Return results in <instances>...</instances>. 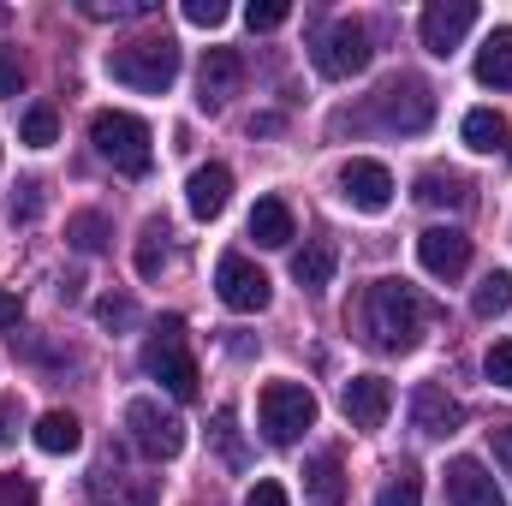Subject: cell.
<instances>
[{
	"label": "cell",
	"instance_id": "obj_37",
	"mask_svg": "<svg viewBox=\"0 0 512 506\" xmlns=\"http://www.w3.org/2000/svg\"><path fill=\"white\" fill-rule=\"evenodd\" d=\"M24 90V60L12 48H0V96H18Z\"/></svg>",
	"mask_w": 512,
	"mask_h": 506
},
{
	"label": "cell",
	"instance_id": "obj_11",
	"mask_svg": "<svg viewBox=\"0 0 512 506\" xmlns=\"http://www.w3.org/2000/svg\"><path fill=\"white\" fill-rule=\"evenodd\" d=\"M340 197L352 209H364V215H382L387 203H393V173H387L382 161H370V155H352L340 167Z\"/></svg>",
	"mask_w": 512,
	"mask_h": 506
},
{
	"label": "cell",
	"instance_id": "obj_20",
	"mask_svg": "<svg viewBox=\"0 0 512 506\" xmlns=\"http://www.w3.org/2000/svg\"><path fill=\"white\" fill-rule=\"evenodd\" d=\"M477 84L489 90H512V30H489V42L477 48Z\"/></svg>",
	"mask_w": 512,
	"mask_h": 506
},
{
	"label": "cell",
	"instance_id": "obj_32",
	"mask_svg": "<svg viewBox=\"0 0 512 506\" xmlns=\"http://www.w3.org/2000/svg\"><path fill=\"white\" fill-rule=\"evenodd\" d=\"M84 12L90 18H143V12H155V0H84Z\"/></svg>",
	"mask_w": 512,
	"mask_h": 506
},
{
	"label": "cell",
	"instance_id": "obj_41",
	"mask_svg": "<svg viewBox=\"0 0 512 506\" xmlns=\"http://www.w3.org/2000/svg\"><path fill=\"white\" fill-rule=\"evenodd\" d=\"M24 322V304H18V292H0V328H18Z\"/></svg>",
	"mask_w": 512,
	"mask_h": 506
},
{
	"label": "cell",
	"instance_id": "obj_26",
	"mask_svg": "<svg viewBox=\"0 0 512 506\" xmlns=\"http://www.w3.org/2000/svg\"><path fill=\"white\" fill-rule=\"evenodd\" d=\"M66 239H72L84 256H96V251H108L114 227H108V215H96V209H78V215L66 221Z\"/></svg>",
	"mask_w": 512,
	"mask_h": 506
},
{
	"label": "cell",
	"instance_id": "obj_2",
	"mask_svg": "<svg viewBox=\"0 0 512 506\" xmlns=\"http://www.w3.org/2000/svg\"><path fill=\"white\" fill-rule=\"evenodd\" d=\"M108 78L126 84V90H143V96L173 90V78H179V42L161 36V30L155 36H131V42H120L108 54Z\"/></svg>",
	"mask_w": 512,
	"mask_h": 506
},
{
	"label": "cell",
	"instance_id": "obj_29",
	"mask_svg": "<svg viewBox=\"0 0 512 506\" xmlns=\"http://www.w3.org/2000/svg\"><path fill=\"white\" fill-rule=\"evenodd\" d=\"M96 322H102V328H114V334H126V328H137V304L120 298V292H108V298L96 304Z\"/></svg>",
	"mask_w": 512,
	"mask_h": 506
},
{
	"label": "cell",
	"instance_id": "obj_5",
	"mask_svg": "<svg viewBox=\"0 0 512 506\" xmlns=\"http://www.w3.org/2000/svg\"><path fill=\"white\" fill-rule=\"evenodd\" d=\"M256 417H262V435L274 447H292L310 423H316V393L304 381H268L262 399H256Z\"/></svg>",
	"mask_w": 512,
	"mask_h": 506
},
{
	"label": "cell",
	"instance_id": "obj_39",
	"mask_svg": "<svg viewBox=\"0 0 512 506\" xmlns=\"http://www.w3.org/2000/svg\"><path fill=\"white\" fill-rule=\"evenodd\" d=\"M245 506H286V489H280L274 477H262V483H251V495H245Z\"/></svg>",
	"mask_w": 512,
	"mask_h": 506
},
{
	"label": "cell",
	"instance_id": "obj_12",
	"mask_svg": "<svg viewBox=\"0 0 512 506\" xmlns=\"http://www.w3.org/2000/svg\"><path fill=\"white\" fill-rule=\"evenodd\" d=\"M459 423H465V405H459L441 381H423V387L411 393V429H417V435L447 441V435H459Z\"/></svg>",
	"mask_w": 512,
	"mask_h": 506
},
{
	"label": "cell",
	"instance_id": "obj_9",
	"mask_svg": "<svg viewBox=\"0 0 512 506\" xmlns=\"http://www.w3.org/2000/svg\"><path fill=\"white\" fill-rule=\"evenodd\" d=\"M215 292H221V304L239 310V316L268 310V274L256 268L251 256H239V251H227L221 262H215Z\"/></svg>",
	"mask_w": 512,
	"mask_h": 506
},
{
	"label": "cell",
	"instance_id": "obj_16",
	"mask_svg": "<svg viewBox=\"0 0 512 506\" xmlns=\"http://www.w3.org/2000/svg\"><path fill=\"white\" fill-rule=\"evenodd\" d=\"M447 501L453 506H507L501 483L483 471V459H453L447 465Z\"/></svg>",
	"mask_w": 512,
	"mask_h": 506
},
{
	"label": "cell",
	"instance_id": "obj_8",
	"mask_svg": "<svg viewBox=\"0 0 512 506\" xmlns=\"http://www.w3.org/2000/svg\"><path fill=\"white\" fill-rule=\"evenodd\" d=\"M376 114H382L387 131H423L435 120V90H429L423 78H405V72H399L393 84H382Z\"/></svg>",
	"mask_w": 512,
	"mask_h": 506
},
{
	"label": "cell",
	"instance_id": "obj_24",
	"mask_svg": "<svg viewBox=\"0 0 512 506\" xmlns=\"http://www.w3.org/2000/svg\"><path fill=\"white\" fill-rule=\"evenodd\" d=\"M417 203H429V209H441V203L447 209H465L471 203V185L459 173H423L417 179Z\"/></svg>",
	"mask_w": 512,
	"mask_h": 506
},
{
	"label": "cell",
	"instance_id": "obj_4",
	"mask_svg": "<svg viewBox=\"0 0 512 506\" xmlns=\"http://www.w3.org/2000/svg\"><path fill=\"white\" fill-rule=\"evenodd\" d=\"M90 143H96V155L102 161H114L120 173H149V161H155V149H149V126L137 120V114H120V108H102L96 120H90Z\"/></svg>",
	"mask_w": 512,
	"mask_h": 506
},
{
	"label": "cell",
	"instance_id": "obj_19",
	"mask_svg": "<svg viewBox=\"0 0 512 506\" xmlns=\"http://www.w3.org/2000/svg\"><path fill=\"white\" fill-rule=\"evenodd\" d=\"M459 131H465V149H477V155H512V126L495 108H471Z\"/></svg>",
	"mask_w": 512,
	"mask_h": 506
},
{
	"label": "cell",
	"instance_id": "obj_38",
	"mask_svg": "<svg viewBox=\"0 0 512 506\" xmlns=\"http://www.w3.org/2000/svg\"><path fill=\"white\" fill-rule=\"evenodd\" d=\"M0 506H36V483L30 477H0Z\"/></svg>",
	"mask_w": 512,
	"mask_h": 506
},
{
	"label": "cell",
	"instance_id": "obj_25",
	"mask_svg": "<svg viewBox=\"0 0 512 506\" xmlns=\"http://www.w3.org/2000/svg\"><path fill=\"white\" fill-rule=\"evenodd\" d=\"M507 310H512V274L507 268H495V274H483V286L471 292V316L495 322V316H507Z\"/></svg>",
	"mask_w": 512,
	"mask_h": 506
},
{
	"label": "cell",
	"instance_id": "obj_1",
	"mask_svg": "<svg viewBox=\"0 0 512 506\" xmlns=\"http://www.w3.org/2000/svg\"><path fill=\"white\" fill-rule=\"evenodd\" d=\"M358 328L376 352H411L429 328V304L405 280H370L358 298Z\"/></svg>",
	"mask_w": 512,
	"mask_h": 506
},
{
	"label": "cell",
	"instance_id": "obj_7",
	"mask_svg": "<svg viewBox=\"0 0 512 506\" xmlns=\"http://www.w3.org/2000/svg\"><path fill=\"white\" fill-rule=\"evenodd\" d=\"M126 429L131 441H137V453H149V459H179L185 453V423H179V411H167L161 399H131L126 405Z\"/></svg>",
	"mask_w": 512,
	"mask_h": 506
},
{
	"label": "cell",
	"instance_id": "obj_40",
	"mask_svg": "<svg viewBox=\"0 0 512 506\" xmlns=\"http://www.w3.org/2000/svg\"><path fill=\"white\" fill-rule=\"evenodd\" d=\"M495 435V459H501V471L512 477V423H501V429H489Z\"/></svg>",
	"mask_w": 512,
	"mask_h": 506
},
{
	"label": "cell",
	"instance_id": "obj_18",
	"mask_svg": "<svg viewBox=\"0 0 512 506\" xmlns=\"http://www.w3.org/2000/svg\"><path fill=\"white\" fill-rule=\"evenodd\" d=\"M304 495L310 506H346V471H340V453H316L304 465Z\"/></svg>",
	"mask_w": 512,
	"mask_h": 506
},
{
	"label": "cell",
	"instance_id": "obj_15",
	"mask_svg": "<svg viewBox=\"0 0 512 506\" xmlns=\"http://www.w3.org/2000/svg\"><path fill=\"white\" fill-rule=\"evenodd\" d=\"M340 411H346L352 429H382L387 411H393V387L382 376H352L346 393H340Z\"/></svg>",
	"mask_w": 512,
	"mask_h": 506
},
{
	"label": "cell",
	"instance_id": "obj_21",
	"mask_svg": "<svg viewBox=\"0 0 512 506\" xmlns=\"http://www.w3.org/2000/svg\"><path fill=\"white\" fill-rule=\"evenodd\" d=\"M251 239L262 251H280V245H292L298 233H292V209L280 203V197H262L251 209Z\"/></svg>",
	"mask_w": 512,
	"mask_h": 506
},
{
	"label": "cell",
	"instance_id": "obj_13",
	"mask_svg": "<svg viewBox=\"0 0 512 506\" xmlns=\"http://www.w3.org/2000/svg\"><path fill=\"white\" fill-rule=\"evenodd\" d=\"M417 262L435 280H459L471 268V239L459 227H429V233H417Z\"/></svg>",
	"mask_w": 512,
	"mask_h": 506
},
{
	"label": "cell",
	"instance_id": "obj_31",
	"mask_svg": "<svg viewBox=\"0 0 512 506\" xmlns=\"http://www.w3.org/2000/svg\"><path fill=\"white\" fill-rule=\"evenodd\" d=\"M286 18H292L286 0H251V6H245V24H251V30H280Z\"/></svg>",
	"mask_w": 512,
	"mask_h": 506
},
{
	"label": "cell",
	"instance_id": "obj_33",
	"mask_svg": "<svg viewBox=\"0 0 512 506\" xmlns=\"http://www.w3.org/2000/svg\"><path fill=\"white\" fill-rule=\"evenodd\" d=\"M483 370H489V381H495V387H512V340H495V346H489Z\"/></svg>",
	"mask_w": 512,
	"mask_h": 506
},
{
	"label": "cell",
	"instance_id": "obj_35",
	"mask_svg": "<svg viewBox=\"0 0 512 506\" xmlns=\"http://www.w3.org/2000/svg\"><path fill=\"white\" fill-rule=\"evenodd\" d=\"M12 215H18V221H36V215H42V185H36V179H24V185L12 191Z\"/></svg>",
	"mask_w": 512,
	"mask_h": 506
},
{
	"label": "cell",
	"instance_id": "obj_14",
	"mask_svg": "<svg viewBox=\"0 0 512 506\" xmlns=\"http://www.w3.org/2000/svg\"><path fill=\"white\" fill-rule=\"evenodd\" d=\"M239 84H245V60L233 48H209L203 72H197V102L215 114V108H227V96H239Z\"/></svg>",
	"mask_w": 512,
	"mask_h": 506
},
{
	"label": "cell",
	"instance_id": "obj_34",
	"mask_svg": "<svg viewBox=\"0 0 512 506\" xmlns=\"http://www.w3.org/2000/svg\"><path fill=\"white\" fill-rule=\"evenodd\" d=\"M185 18L197 30H215V24H227V0H185Z\"/></svg>",
	"mask_w": 512,
	"mask_h": 506
},
{
	"label": "cell",
	"instance_id": "obj_42",
	"mask_svg": "<svg viewBox=\"0 0 512 506\" xmlns=\"http://www.w3.org/2000/svg\"><path fill=\"white\" fill-rule=\"evenodd\" d=\"M6 423H12V405H0V447L12 441V429H6Z\"/></svg>",
	"mask_w": 512,
	"mask_h": 506
},
{
	"label": "cell",
	"instance_id": "obj_10",
	"mask_svg": "<svg viewBox=\"0 0 512 506\" xmlns=\"http://www.w3.org/2000/svg\"><path fill=\"white\" fill-rule=\"evenodd\" d=\"M471 24H477V0H429L423 18H417V36H423L429 54L447 60V54L471 36Z\"/></svg>",
	"mask_w": 512,
	"mask_h": 506
},
{
	"label": "cell",
	"instance_id": "obj_3",
	"mask_svg": "<svg viewBox=\"0 0 512 506\" xmlns=\"http://www.w3.org/2000/svg\"><path fill=\"white\" fill-rule=\"evenodd\" d=\"M143 370L161 381L173 399H197V358L185 352V316H161L149 346H143Z\"/></svg>",
	"mask_w": 512,
	"mask_h": 506
},
{
	"label": "cell",
	"instance_id": "obj_17",
	"mask_svg": "<svg viewBox=\"0 0 512 506\" xmlns=\"http://www.w3.org/2000/svg\"><path fill=\"white\" fill-rule=\"evenodd\" d=\"M227 197H233V173H227L221 161H209V167H197V173L185 179V203H191L197 221H215V215L227 209Z\"/></svg>",
	"mask_w": 512,
	"mask_h": 506
},
{
	"label": "cell",
	"instance_id": "obj_23",
	"mask_svg": "<svg viewBox=\"0 0 512 506\" xmlns=\"http://www.w3.org/2000/svg\"><path fill=\"white\" fill-rule=\"evenodd\" d=\"M292 280H298L304 292H322V286L334 280V245H322V239L304 245V251L292 256Z\"/></svg>",
	"mask_w": 512,
	"mask_h": 506
},
{
	"label": "cell",
	"instance_id": "obj_30",
	"mask_svg": "<svg viewBox=\"0 0 512 506\" xmlns=\"http://www.w3.org/2000/svg\"><path fill=\"white\" fill-rule=\"evenodd\" d=\"M54 137H60V114H54V108H30V114H24V143H30V149H48Z\"/></svg>",
	"mask_w": 512,
	"mask_h": 506
},
{
	"label": "cell",
	"instance_id": "obj_28",
	"mask_svg": "<svg viewBox=\"0 0 512 506\" xmlns=\"http://www.w3.org/2000/svg\"><path fill=\"white\" fill-rule=\"evenodd\" d=\"M376 506H423V477H417L411 465H399V471H393V477L382 483Z\"/></svg>",
	"mask_w": 512,
	"mask_h": 506
},
{
	"label": "cell",
	"instance_id": "obj_27",
	"mask_svg": "<svg viewBox=\"0 0 512 506\" xmlns=\"http://www.w3.org/2000/svg\"><path fill=\"white\" fill-rule=\"evenodd\" d=\"M161 239H167L161 221H149L143 239H137V274H143V280H161V268H167V245H161Z\"/></svg>",
	"mask_w": 512,
	"mask_h": 506
},
{
	"label": "cell",
	"instance_id": "obj_22",
	"mask_svg": "<svg viewBox=\"0 0 512 506\" xmlns=\"http://www.w3.org/2000/svg\"><path fill=\"white\" fill-rule=\"evenodd\" d=\"M36 447L54 453V459H60V453H78V447H84L78 417H72V411H42V417H36Z\"/></svg>",
	"mask_w": 512,
	"mask_h": 506
},
{
	"label": "cell",
	"instance_id": "obj_6",
	"mask_svg": "<svg viewBox=\"0 0 512 506\" xmlns=\"http://www.w3.org/2000/svg\"><path fill=\"white\" fill-rule=\"evenodd\" d=\"M316 72L322 78H358L370 66V30L358 18H334L328 30H316V48H310Z\"/></svg>",
	"mask_w": 512,
	"mask_h": 506
},
{
	"label": "cell",
	"instance_id": "obj_36",
	"mask_svg": "<svg viewBox=\"0 0 512 506\" xmlns=\"http://www.w3.org/2000/svg\"><path fill=\"white\" fill-rule=\"evenodd\" d=\"M233 429H239V417H233V411H215V441H221V453H227L233 465H245V453H239V435H233Z\"/></svg>",
	"mask_w": 512,
	"mask_h": 506
}]
</instances>
